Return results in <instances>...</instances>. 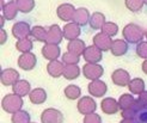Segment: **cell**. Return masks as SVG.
Returning a JSON list of instances; mask_svg holds the SVG:
<instances>
[{
  "mask_svg": "<svg viewBox=\"0 0 147 123\" xmlns=\"http://www.w3.org/2000/svg\"><path fill=\"white\" fill-rule=\"evenodd\" d=\"M110 52L114 56H122L128 52V42L124 40H115L113 41Z\"/></svg>",
  "mask_w": 147,
  "mask_h": 123,
  "instance_id": "cell-21",
  "label": "cell"
},
{
  "mask_svg": "<svg viewBox=\"0 0 147 123\" xmlns=\"http://www.w3.org/2000/svg\"><path fill=\"white\" fill-rule=\"evenodd\" d=\"M32 48H34V42H32V40H30L29 37L23 38V40H19L16 43V49L18 50V52H20L22 54L30 53Z\"/></svg>",
  "mask_w": 147,
  "mask_h": 123,
  "instance_id": "cell-31",
  "label": "cell"
},
{
  "mask_svg": "<svg viewBox=\"0 0 147 123\" xmlns=\"http://www.w3.org/2000/svg\"><path fill=\"white\" fill-rule=\"evenodd\" d=\"M83 56H84V60L87 63H98L103 59L102 50L98 49L96 46H89L87 47L85 49Z\"/></svg>",
  "mask_w": 147,
  "mask_h": 123,
  "instance_id": "cell-14",
  "label": "cell"
},
{
  "mask_svg": "<svg viewBox=\"0 0 147 123\" xmlns=\"http://www.w3.org/2000/svg\"><path fill=\"white\" fill-rule=\"evenodd\" d=\"M47 34H48V30H46L43 26L41 25H36L31 29V34L30 36L34 37L36 41L38 42H47Z\"/></svg>",
  "mask_w": 147,
  "mask_h": 123,
  "instance_id": "cell-29",
  "label": "cell"
},
{
  "mask_svg": "<svg viewBox=\"0 0 147 123\" xmlns=\"http://www.w3.org/2000/svg\"><path fill=\"white\" fill-rule=\"evenodd\" d=\"M3 16L5 17V19L7 20H12L17 17V13H18V6L16 1H9L4 7H3Z\"/></svg>",
  "mask_w": 147,
  "mask_h": 123,
  "instance_id": "cell-25",
  "label": "cell"
},
{
  "mask_svg": "<svg viewBox=\"0 0 147 123\" xmlns=\"http://www.w3.org/2000/svg\"><path fill=\"white\" fill-rule=\"evenodd\" d=\"M29 99H30V102L32 104L41 105L47 100V92H46V90H43L41 87L34 89L30 92V95H29Z\"/></svg>",
  "mask_w": 147,
  "mask_h": 123,
  "instance_id": "cell-22",
  "label": "cell"
},
{
  "mask_svg": "<svg viewBox=\"0 0 147 123\" xmlns=\"http://www.w3.org/2000/svg\"><path fill=\"white\" fill-rule=\"evenodd\" d=\"M141 69H142V72L145 74H147V60H145L144 62H142V65H141Z\"/></svg>",
  "mask_w": 147,
  "mask_h": 123,
  "instance_id": "cell-42",
  "label": "cell"
},
{
  "mask_svg": "<svg viewBox=\"0 0 147 123\" xmlns=\"http://www.w3.org/2000/svg\"><path fill=\"white\" fill-rule=\"evenodd\" d=\"M18 10L22 13H29L34 10L35 7V0H16Z\"/></svg>",
  "mask_w": 147,
  "mask_h": 123,
  "instance_id": "cell-34",
  "label": "cell"
},
{
  "mask_svg": "<svg viewBox=\"0 0 147 123\" xmlns=\"http://www.w3.org/2000/svg\"><path fill=\"white\" fill-rule=\"evenodd\" d=\"M80 75V68L77 65H66L65 66V72L63 77L67 80H74Z\"/></svg>",
  "mask_w": 147,
  "mask_h": 123,
  "instance_id": "cell-30",
  "label": "cell"
},
{
  "mask_svg": "<svg viewBox=\"0 0 147 123\" xmlns=\"http://www.w3.org/2000/svg\"><path fill=\"white\" fill-rule=\"evenodd\" d=\"M63 93H65V97L67 98V99L76 100V99H78L80 97V95H82V90H80L79 86L72 84V85H68L67 87L65 89Z\"/></svg>",
  "mask_w": 147,
  "mask_h": 123,
  "instance_id": "cell-32",
  "label": "cell"
},
{
  "mask_svg": "<svg viewBox=\"0 0 147 123\" xmlns=\"http://www.w3.org/2000/svg\"><path fill=\"white\" fill-rule=\"evenodd\" d=\"M42 123H63V115L55 108H48L41 115Z\"/></svg>",
  "mask_w": 147,
  "mask_h": 123,
  "instance_id": "cell-4",
  "label": "cell"
},
{
  "mask_svg": "<svg viewBox=\"0 0 147 123\" xmlns=\"http://www.w3.org/2000/svg\"><path fill=\"white\" fill-rule=\"evenodd\" d=\"M120 123H135L134 120H122Z\"/></svg>",
  "mask_w": 147,
  "mask_h": 123,
  "instance_id": "cell-44",
  "label": "cell"
},
{
  "mask_svg": "<svg viewBox=\"0 0 147 123\" xmlns=\"http://www.w3.org/2000/svg\"><path fill=\"white\" fill-rule=\"evenodd\" d=\"M122 35L124 37V41H127L128 43L139 44L140 42H142V40L145 37V31L141 29V26H139L138 24L129 23L123 28Z\"/></svg>",
  "mask_w": 147,
  "mask_h": 123,
  "instance_id": "cell-1",
  "label": "cell"
},
{
  "mask_svg": "<svg viewBox=\"0 0 147 123\" xmlns=\"http://www.w3.org/2000/svg\"><path fill=\"white\" fill-rule=\"evenodd\" d=\"M0 32H1V40H0V44H5V42L7 40V34L5 31V29L3 28L1 30H0Z\"/></svg>",
  "mask_w": 147,
  "mask_h": 123,
  "instance_id": "cell-41",
  "label": "cell"
},
{
  "mask_svg": "<svg viewBox=\"0 0 147 123\" xmlns=\"http://www.w3.org/2000/svg\"><path fill=\"white\" fill-rule=\"evenodd\" d=\"M100 108H102V111L104 114L115 115V114H117V111L120 110V104L116 99H114L111 97H107V98H104L102 100Z\"/></svg>",
  "mask_w": 147,
  "mask_h": 123,
  "instance_id": "cell-15",
  "label": "cell"
},
{
  "mask_svg": "<svg viewBox=\"0 0 147 123\" xmlns=\"http://www.w3.org/2000/svg\"><path fill=\"white\" fill-rule=\"evenodd\" d=\"M77 109L79 111V114L84 115H90L96 112L97 110V104L94 102V99L92 97H82L78 100V104H77Z\"/></svg>",
  "mask_w": 147,
  "mask_h": 123,
  "instance_id": "cell-3",
  "label": "cell"
},
{
  "mask_svg": "<svg viewBox=\"0 0 147 123\" xmlns=\"http://www.w3.org/2000/svg\"><path fill=\"white\" fill-rule=\"evenodd\" d=\"M102 32L109 36V37H114L119 32V26H117V24L113 23V22H107L102 28Z\"/></svg>",
  "mask_w": 147,
  "mask_h": 123,
  "instance_id": "cell-36",
  "label": "cell"
},
{
  "mask_svg": "<svg viewBox=\"0 0 147 123\" xmlns=\"http://www.w3.org/2000/svg\"><path fill=\"white\" fill-rule=\"evenodd\" d=\"M36 65H37V57L31 52L22 54L18 59V66L23 71H31L36 67Z\"/></svg>",
  "mask_w": 147,
  "mask_h": 123,
  "instance_id": "cell-8",
  "label": "cell"
},
{
  "mask_svg": "<svg viewBox=\"0 0 147 123\" xmlns=\"http://www.w3.org/2000/svg\"><path fill=\"white\" fill-rule=\"evenodd\" d=\"M145 37H146V38H147V30H146V31H145Z\"/></svg>",
  "mask_w": 147,
  "mask_h": 123,
  "instance_id": "cell-45",
  "label": "cell"
},
{
  "mask_svg": "<svg viewBox=\"0 0 147 123\" xmlns=\"http://www.w3.org/2000/svg\"><path fill=\"white\" fill-rule=\"evenodd\" d=\"M63 38V31L57 24H53L48 29L47 34V44H60Z\"/></svg>",
  "mask_w": 147,
  "mask_h": 123,
  "instance_id": "cell-9",
  "label": "cell"
},
{
  "mask_svg": "<svg viewBox=\"0 0 147 123\" xmlns=\"http://www.w3.org/2000/svg\"><path fill=\"white\" fill-rule=\"evenodd\" d=\"M87 90H89V93L92 96V97H103L107 93L108 91V86L104 81L99 80V79H97V80H92L89 86H87Z\"/></svg>",
  "mask_w": 147,
  "mask_h": 123,
  "instance_id": "cell-12",
  "label": "cell"
},
{
  "mask_svg": "<svg viewBox=\"0 0 147 123\" xmlns=\"http://www.w3.org/2000/svg\"><path fill=\"white\" fill-rule=\"evenodd\" d=\"M31 29L32 28L29 25V23H26V22H17V23H14L12 26V35H13V37L17 38L18 41L23 40V38H26L30 36Z\"/></svg>",
  "mask_w": 147,
  "mask_h": 123,
  "instance_id": "cell-6",
  "label": "cell"
},
{
  "mask_svg": "<svg viewBox=\"0 0 147 123\" xmlns=\"http://www.w3.org/2000/svg\"><path fill=\"white\" fill-rule=\"evenodd\" d=\"M12 91L14 95H17L19 97H25L29 96L31 92V85L28 80H24V79H20L16 84L12 86Z\"/></svg>",
  "mask_w": 147,
  "mask_h": 123,
  "instance_id": "cell-17",
  "label": "cell"
},
{
  "mask_svg": "<svg viewBox=\"0 0 147 123\" xmlns=\"http://www.w3.org/2000/svg\"><path fill=\"white\" fill-rule=\"evenodd\" d=\"M111 80L115 85L117 86H121V87H124V86H128L129 83H130V75L129 73L126 71V69H122V68H119L113 72L111 74Z\"/></svg>",
  "mask_w": 147,
  "mask_h": 123,
  "instance_id": "cell-11",
  "label": "cell"
},
{
  "mask_svg": "<svg viewBox=\"0 0 147 123\" xmlns=\"http://www.w3.org/2000/svg\"><path fill=\"white\" fill-rule=\"evenodd\" d=\"M11 122L12 123H31L30 122V115H29L28 111L19 110L17 112L12 114Z\"/></svg>",
  "mask_w": 147,
  "mask_h": 123,
  "instance_id": "cell-33",
  "label": "cell"
},
{
  "mask_svg": "<svg viewBox=\"0 0 147 123\" xmlns=\"http://www.w3.org/2000/svg\"><path fill=\"white\" fill-rule=\"evenodd\" d=\"M79 61H80V56L71 52H66L62 55V62L65 65H78Z\"/></svg>",
  "mask_w": 147,
  "mask_h": 123,
  "instance_id": "cell-37",
  "label": "cell"
},
{
  "mask_svg": "<svg viewBox=\"0 0 147 123\" xmlns=\"http://www.w3.org/2000/svg\"><path fill=\"white\" fill-rule=\"evenodd\" d=\"M84 123H102V118L98 114L93 112L90 115H86L84 117Z\"/></svg>",
  "mask_w": 147,
  "mask_h": 123,
  "instance_id": "cell-39",
  "label": "cell"
},
{
  "mask_svg": "<svg viewBox=\"0 0 147 123\" xmlns=\"http://www.w3.org/2000/svg\"><path fill=\"white\" fill-rule=\"evenodd\" d=\"M63 38L68 40V41H73L77 40L80 34H82V29H80V25H78L77 23H67L63 29Z\"/></svg>",
  "mask_w": 147,
  "mask_h": 123,
  "instance_id": "cell-16",
  "label": "cell"
},
{
  "mask_svg": "<svg viewBox=\"0 0 147 123\" xmlns=\"http://www.w3.org/2000/svg\"><path fill=\"white\" fill-rule=\"evenodd\" d=\"M138 102L141 103V104H147V91H144L141 95H139Z\"/></svg>",
  "mask_w": 147,
  "mask_h": 123,
  "instance_id": "cell-40",
  "label": "cell"
},
{
  "mask_svg": "<svg viewBox=\"0 0 147 123\" xmlns=\"http://www.w3.org/2000/svg\"><path fill=\"white\" fill-rule=\"evenodd\" d=\"M4 24H5V17L4 16H1L0 17V28H4Z\"/></svg>",
  "mask_w": 147,
  "mask_h": 123,
  "instance_id": "cell-43",
  "label": "cell"
},
{
  "mask_svg": "<svg viewBox=\"0 0 147 123\" xmlns=\"http://www.w3.org/2000/svg\"><path fill=\"white\" fill-rule=\"evenodd\" d=\"M19 79V73L18 71H16L14 68H5L1 71V74H0V81L4 86H13Z\"/></svg>",
  "mask_w": 147,
  "mask_h": 123,
  "instance_id": "cell-7",
  "label": "cell"
},
{
  "mask_svg": "<svg viewBox=\"0 0 147 123\" xmlns=\"http://www.w3.org/2000/svg\"><path fill=\"white\" fill-rule=\"evenodd\" d=\"M90 26L94 30H102L103 25H104L107 22H105V16L103 14L102 12H94L91 14V18H90Z\"/></svg>",
  "mask_w": 147,
  "mask_h": 123,
  "instance_id": "cell-26",
  "label": "cell"
},
{
  "mask_svg": "<svg viewBox=\"0 0 147 123\" xmlns=\"http://www.w3.org/2000/svg\"><path fill=\"white\" fill-rule=\"evenodd\" d=\"M23 104H24L23 97H19L17 95H14V93H9L1 100V108L7 114H14L22 110Z\"/></svg>",
  "mask_w": 147,
  "mask_h": 123,
  "instance_id": "cell-2",
  "label": "cell"
},
{
  "mask_svg": "<svg viewBox=\"0 0 147 123\" xmlns=\"http://www.w3.org/2000/svg\"><path fill=\"white\" fill-rule=\"evenodd\" d=\"M135 109V123H147V104H141L138 102L136 99V103L133 106Z\"/></svg>",
  "mask_w": 147,
  "mask_h": 123,
  "instance_id": "cell-24",
  "label": "cell"
},
{
  "mask_svg": "<svg viewBox=\"0 0 147 123\" xmlns=\"http://www.w3.org/2000/svg\"><path fill=\"white\" fill-rule=\"evenodd\" d=\"M90 12L85 7H79V9L76 10L74 17H73V23H77L80 26H84L90 22Z\"/></svg>",
  "mask_w": 147,
  "mask_h": 123,
  "instance_id": "cell-20",
  "label": "cell"
},
{
  "mask_svg": "<svg viewBox=\"0 0 147 123\" xmlns=\"http://www.w3.org/2000/svg\"><path fill=\"white\" fill-rule=\"evenodd\" d=\"M103 73H104V68L98 63H86L83 67V74L89 80H97L99 79Z\"/></svg>",
  "mask_w": 147,
  "mask_h": 123,
  "instance_id": "cell-5",
  "label": "cell"
},
{
  "mask_svg": "<svg viewBox=\"0 0 147 123\" xmlns=\"http://www.w3.org/2000/svg\"><path fill=\"white\" fill-rule=\"evenodd\" d=\"M128 89H129L130 93H133V95H141L144 91H146L145 90V81L141 78H134L130 80V83L128 85Z\"/></svg>",
  "mask_w": 147,
  "mask_h": 123,
  "instance_id": "cell-27",
  "label": "cell"
},
{
  "mask_svg": "<svg viewBox=\"0 0 147 123\" xmlns=\"http://www.w3.org/2000/svg\"><path fill=\"white\" fill-rule=\"evenodd\" d=\"M87 47L85 46V42L80 38H77V40H73V41H69L68 44H67V52H71L73 54H77V55H83L85 49Z\"/></svg>",
  "mask_w": 147,
  "mask_h": 123,
  "instance_id": "cell-23",
  "label": "cell"
},
{
  "mask_svg": "<svg viewBox=\"0 0 147 123\" xmlns=\"http://www.w3.org/2000/svg\"><path fill=\"white\" fill-rule=\"evenodd\" d=\"M61 54V49L60 47H57L56 44H46L42 48V55L45 59L49 61H55L57 60V57Z\"/></svg>",
  "mask_w": 147,
  "mask_h": 123,
  "instance_id": "cell-18",
  "label": "cell"
},
{
  "mask_svg": "<svg viewBox=\"0 0 147 123\" xmlns=\"http://www.w3.org/2000/svg\"><path fill=\"white\" fill-rule=\"evenodd\" d=\"M136 103V99L129 95V93H123V95L120 97L119 99V104H120V109L123 110H127V109H131Z\"/></svg>",
  "mask_w": 147,
  "mask_h": 123,
  "instance_id": "cell-28",
  "label": "cell"
},
{
  "mask_svg": "<svg viewBox=\"0 0 147 123\" xmlns=\"http://www.w3.org/2000/svg\"><path fill=\"white\" fill-rule=\"evenodd\" d=\"M144 3H145V5H147V0H144Z\"/></svg>",
  "mask_w": 147,
  "mask_h": 123,
  "instance_id": "cell-46",
  "label": "cell"
},
{
  "mask_svg": "<svg viewBox=\"0 0 147 123\" xmlns=\"http://www.w3.org/2000/svg\"><path fill=\"white\" fill-rule=\"evenodd\" d=\"M93 46H96L98 49H100L102 52H108L111 48V44H113V40L111 37L104 35L103 32H99V34H96L93 36Z\"/></svg>",
  "mask_w": 147,
  "mask_h": 123,
  "instance_id": "cell-13",
  "label": "cell"
},
{
  "mask_svg": "<svg viewBox=\"0 0 147 123\" xmlns=\"http://www.w3.org/2000/svg\"><path fill=\"white\" fill-rule=\"evenodd\" d=\"M65 66L63 62L55 60V61H50L47 66V72L50 77L53 78H60L61 75H63V72H65Z\"/></svg>",
  "mask_w": 147,
  "mask_h": 123,
  "instance_id": "cell-19",
  "label": "cell"
},
{
  "mask_svg": "<svg viewBox=\"0 0 147 123\" xmlns=\"http://www.w3.org/2000/svg\"><path fill=\"white\" fill-rule=\"evenodd\" d=\"M74 13H76V9L74 6H73L72 4H61L60 6L57 7L56 10V14L57 17L60 18L62 22H71L73 20V17H74Z\"/></svg>",
  "mask_w": 147,
  "mask_h": 123,
  "instance_id": "cell-10",
  "label": "cell"
},
{
  "mask_svg": "<svg viewBox=\"0 0 147 123\" xmlns=\"http://www.w3.org/2000/svg\"><path fill=\"white\" fill-rule=\"evenodd\" d=\"M124 4H126V7L130 11L138 13L140 12L144 9V0H124Z\"/></svg>",
  "mask_w": 147,
  "mask_h": 123,
  "instance_id": "cell-35",
  "label": "cell"
},
{
  "mask_svg": "<svg viewBox=\"0 0 147 123\" xmlns=\"http://www.w3.org/2000/svg\"><path fill=\"white\" fill-rule=\"evenodd\" d=\"M136 54L139 57L147 60V42H140L136 46Z\"/></svg>",
  "mask_w": 147,
  "mask_h": 123,
  "instance_id": "cell-38",
  "label": "cell"
}]
</instances>
